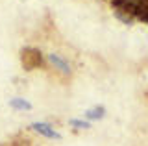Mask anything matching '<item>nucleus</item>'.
Returning <instances> with one entry per match:
<instances>
[{
  "label": "nucleus",
  "mask_w": 148,
  "mask_h": 146,
  "mask_svg": "<svg viewBox=\"0 0 148 146\" xmlns=\"http://www.w3.org/2000/svg\"><path fill=\"white\" fill-rule=\"evenodd\" d=\"M69 126L76 128V130H89L91 122L89 120H80V118H71V120H69Z\"/></svg>",
  "instance_id": "6"
},
{
  "label": "nucleus",
  "mask_w": 148,
  "mask_h": 146,
  "mask_svg": "<svg viewBox=\"0 0 148 146\" xmlns=\"http://www.w3.org/2000/svg\"><path fill=\"white\" fill-rule=\"evenodd\" d=\"M46 59H48V63L50 65H52L56 70H59L61 72V74H71L72 72V68H71V65H69V61L65 57H61L59 56V54H48V56H46Z\"/></svg>",
  "instance_id": "3"
},
{
  "label": "nucleus",
  "mask_w": 148,
  "mask_h": 146,
  "mask_svg": "<svg viewBox=\"0 0 148 146\" xmlns=\"http://www.w3.org/2000/svg\"><path fill=\"white\" fill-rule=\"evenodd\" d=\"M30 130L35 131V133H39V135H43V137H46V139H54V141L61 139V135H59L50 124H46V122H32Z\"/></svg>",
  "instance_id": "2"
},
{
  "label": "nucleus",
  "mask_w": 148,
  "mask_h": 146,
  "mask_svg": "<svg viewBox=\"0 0 148 146\" xmlns=\"http://www.w3.org/2000/svg\"><path fill=\"white\" fill-rule=\"evenodd\" d=\"M9 107L11 109H15V111H30L32 109V104L28 102V100H24V98H11L9 100Z\"/></svg>",
  "instance_id": "4"
},
{
  "label": "nucleus",
  "mask_w": 148,
  "mask_h": 146,
  "mask_svg": "<svg viewBox=\"0 0 148 146\" xmlns=\"http://www.w3.org/2000/svg\"><path fill=\"white\" fill-rule=\"evenodd\" d=\"M21 63L22 67H24V70H34V68L41 67V63H43V56H41V52L34 46H26L21 50Z\"/></svg>",
  "instance_id": "1"
},
{
  "label": "nucleus",
  "mask_w": 148,
  "mask_h": 146,
  "mask_svg": "<svg viewBox=\"0 0 148 146\" xmlns=\"http://www.w3.org/2000/svg\"><path fill=\"white\" fill-rule=\"evenodd\" d=\"M104 115H106V109L102 107V106L91 107V109H87V111L83 113L85 120H100V118H104Z\"/></svg>",
  "instance_id": "5"
},
{
  "label": "nucleus",
  "mask_w": 148,
  "mask_h": 146,
  "mask_svg": "<svg viewBox=\"0 0 148 146\" xmlns=\"http://www.w3.org/2000/svg\"><path fill=\"white\" fill-rule=\"evenodd\" d=\"M115 17H117L119 20L126 22V24H132V22H133V17H132V15H128V13H126V11H122V10H115Z\"/></svg>",
  "instance_id": "7"
}]
</instances>
